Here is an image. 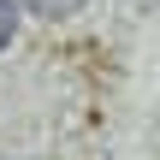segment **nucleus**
<instances>
[{
  "mask_svg": "<svg viewBox=\"0 0 160 160\" xmlns=\"http://www.w3.org/2000/svg\"><path fill=\"white\" fill-rule=\"evenodd\" d=\"M83 6H89V0H24V12H36V18H48V24H53V18L83 12Z\"/></svg>",
  "mask_w": 160,
  "mask_h": 160,
  "instance_id": "1",
  "label": "nucleus"
},
{
  "mask_svg": "<svg viewBox=\"0 0 160 160\" xmlns=\"http://www.w3.org/2000/svg\"><path fill=\"white\" fill-rule=\"evenodd\" d=\"M18 36V6L12 0H0V53H6V42Z\"/></svg>",
  "mask_w": 160,
  "mask_h": 160,
  "instance_id": "2",
  "label": "nucleus"
}]
</instances>
